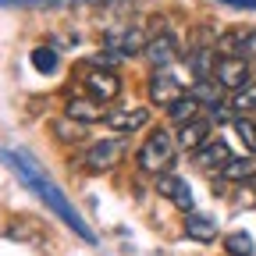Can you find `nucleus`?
<instances>
[{
    "label": "nucleus",
    "instance_id": "f257e3e1",
    "mask_svg": "<svg viewBox=\"0 0 256 256\" xmlns=\"http://www.w3.org/2000/svg\"><path fill=\"white\" fill-rule=\"evenodd\" d=\"M0 156H4V160H8V168H14V171H18V178H22L32 192H36L43 203H46V210H50V214H57V217H60V220L68 224V228H72L78 238H82V242H96L92 228L78 217V210L72 206V200H68V196H64V192L54 185V178H50V174L36 164V160L25 153V150H4Z\"/></svg>",
    "mask_w": 256,
    "mask_h": 256
},
{
    "label": "nucleus",
    "instance_id": "f3484780",
    "mask_svg": "<svg viewBox=\"0 0 256 256\" xmlns=\"http://www.w3.org/2000/svg\"><path fill=\"white\" fill-rule=\"evenodd\" d=\"M256 178V153L246 150L242 156H232L220 171V182H252Z\"/></svg>",
    "mask_w": 256,
    "mask_h": 256
},
{
    "label": "nucleus",
    "instance_id": "dca6fc26",
    "mask_svg": "<svg viewBox=\"0 0 256 256\" xmlns=\"http://www.w3.org/2000/svg\"><path fill=\"white\" fill-rule=\"evenodd\" d=\"M185 235L192 238V242H214L217 238V220L210 217V214H200V210H192V214H185Z\"/></svg>",
    "mask_w": 256,
    "mask_h": 256
},
{
    "label": "nucleus",
    "instance_id": "6ab92c4d",
    "mask_svg": "<svg viewBox=\"0 0 256 256\" xmlns=\"http://www.w3.org/2000/svg\"><path fill=\"white\" fill-rule=\"evenodd\" d=\"M192 96L200 100V107H210V110H217V107H224V96H220V86L214 82V78H200V82H192V89H188Z\"/></svg>",
    "mask_w": 256,
    "mask_h": 256
},
{
    "label": "nucleus",
    "instance_id": "1a4fd4ad",
    "mask_svg": "<svg viewBox=\"0 0 256 256\" xmlns=\"http://www.w3.org/2000/svg\"><path fill=\"white\" fill-rule=\"evenodd\" d=\"M153 68L160 72V68H168V64H174L178 60V40L171 36V32H156V36H150V43H146V54H142Z\"/></svg>",
    "mask_w": 256,
    "mask_h": 256
},
{
    "label": "nucleus",
    "instance_id": "a211bd4d",
    "mask_svg": "<svg viewBox=\"0 0 256 256\" xmlns=\"http://www.w3.org/2000/svg\"><path fill=\"white\" fill-rule=\"evenodd\" d=\"M107 4V0H0V8H92Z\"/></svg>",
    "mask_w": 256,
    "mask_h": 256
},
{
    "label": "nucleus",
    "instance_id": "a878e982",
    "mask_svg": "<svg viewBox=\"0 0 256 256\" xmlns=\"http://www.w3.org/2000/svg\"><path fill=\"white\" fill-rule=\"evenodd\" d=\"M228 8H246V11H256V0H220Z\"/></svg>",
    "mask_w": 256,
    "mask_h": 256
},
{
    "label": "nucleus",
    "instance_id": "aec40b11",
    "mask_svg": "<svg viewBox=\"0 0 256 256\" xmlns=\"http://www.w3.org/2000/svg\"><path fill=\"white\" fill-rule=\"evenodd\" d=\"M168 118H171L178 128H182V124H188V121H196V118H203V114H200V100H196L192 92H185L178 104H171V107H168Z\"/></svg>",
    "mask_w": 256,
    "mask_h": 256
},
{
    "label": "nucleus",
    "instance_id": "f03ea898",
    "mask_svg": "<svg viewBox=\"0 0 256 256\" xmlns=\"http://www.w3.org/2000/svg\"><path fill=\"white\" fill-rule=\"evenodd\" d=\"M136 164L142 174H168V168L174 164V139L164 132V128H156L150 132V139L136 150Z\"/></svg>",
    "mask_w": 256,
    "mask_h": 256
},
{
    "label": "nucleus",
    "instance_id": "2eb2a0df",
    "mask_svg": "<svg viewBox=\"0 0 256 256\" xmlns=\"http://www.w3.org/2000/svg\"><path fill=\"white\" fill-rule=\"evenodd\" d=\"M217 50L214 46H188V54H185V64H188V72L196 75V82L200 78H214V68H217Z\"/></svg>",
    "mask_w": 256,
    "mask_h": 256
},
{
    "label": "nucleus",
    "instance_id": "7ed1b4c3",
    "mask_svg": "<svg viewBox=\"0 0 256 256\" xmlns=\"http://www.w3.org/2000/svg\"><path fill=\"white\" fill-rule=\"evenodd\" d=\"M214 82L220 89H232V92L246 89L252 82V60H246V57H220L217 68H214Z\"/></svg>",
    "mask_w": 256,
    "mask_h": 256
},
{
    "label": "nucleus",
    "instance_id": "0eeeda50",
    "mask_svg": "<svg viewBox=\"0 0 256 256\" xmlns=\"http://www.w3.org/2000/svg\"><path fill=\"white\" fill-rule=\"evenodd\" d=\"M214 121L210 118H196V121H188V124H182L178 128V136H174V146L178 150H185V153H196V150H203L214 136Z\"/></svg>",
    "mask_w": 256,
    "mask_h": 256
},
{
    "label": "nucleus",
    "instance_id": "6e6552de",
    "mask_svg": "<svg viewBox=\"0 0 256 256\" xmlns=\"http://www.w3.org/2000/svg\"><path fill=\"white\" fill-rule=\"evenodd\" d=\"M82 86H86V92L92 96V100H100V104L118 100V92H121V78L114 72H96V68L82 75Z\"/></svg>",
    "mask_w": 256,
    "mask_h": 256
},
{
    "label": "nucleus",
    "instance_id": "39448f33",
    "mask_svg": "<svg viewBox=\"0 0 256 256\" xmlns=\"http://www.w3.org/2000/svg\"><path fill=\"white\" fill-rule=\"evenodd\" d=\"M146 92H150V104H153V107H164V110H168L171 104H178L182 96H185L182 82H178L168 68H160V72H153V75H150Z\"/></svg>",
    "mask_w": 256,
    "mask_h": 256
},
{
    "label": "nucleus",
    "instance_id": "393cba45",
    "mask_svg": "<svg viewBox=\"0 0 256 256\" xmlns=\"http://www.w3.org/2000/svg\"><path fill=\"white\" fill-rule=\"evenodd\" d=\"M232 128L238 132V139L246 142V150H252V153H256V118H249V114H238V118L232 121Z\"/></svg>",
    "mask_w": 256,
    "mask_h": 256
},
{
    "label": "nucleus",
    "instance_id": "b1692460",
    "mask_svg": "<svg viewBox=\"0 0 256 256\" xmlns=\"http://www.w3.org/2000/svg\"><path fill=\"white\" fill-rule=\"evenodd\" d=\"M224 252H228V256H252L256 246H252V238L246 232H232L228 238H224Z\"/></svg>",
    "mask_w": 256,
    "mask_h": 256
},
{
    "label": "nucleus",
    "instance_id": "4be33fe9",
    "mask_svg": "<svg viewBox=\"0 0 256 256\" xmlns=\"http://www.w3.org/2000/svg\"><path fill=\"white\" fill-rule=\"evenodd\" d=\"M28 60H32V68H36V72L54 75V72H57V64H60V54H57L54 46H36Z\"/></svg>",
    "mask_w": 256,
    "mask_h": 256
},
{
    "label": "nucleus",
    "instance_id": "20e7f679",
    "mask_svg": "<svg viewBox=\"0 0 256 256\" xmlns=\"http://www.w3.org/2000/svg\"><path fill=\"white\" fill-rule=\"evenodd\" d=\"M124 153V142L121 139H100V142H92L86 153H82V168L92 171V174H100V171H110L118 160Z\"/></svg>",
    "mask_w": 256,
    "mask_h": 256
},
{
    "label": "nucleus",
    "instance_id": "423d86ee",
    "mask_svg": "<svg viewBox=\"0 0 256 256\" xmlns=\"http://www.w3.org/2000/svg\"><path fill=\"white\" fill-rule=\"evenodd\" d=\"M217 46H220V57H246V60H256V28L235 25V28H228V32L217 40Z\"/></svg>",
    "mask_w": 256,
    "mask_h": 256
},
{
    "label": "nucleus",
    "instance_id": "4468645a",
    "mask_svg": "<svg viewBox=\"0 0 256 256\" xmlns=\"http://www.w3.org/2000/svg\"><path fill=\"white\" fill-rule=\"evenodd\" d=\"M150 121V110L146 107H124V110H114L107 114V128H114L118 136H132Z\"/></svg>",
    "mask_w": 256,
    "mask_h": 256
},
{
    "label": "nucleus",
    "instance_id": "412c9836",
    "mask_svg": "<svg viewBox=\"0 0 256 256\" xmlns=\"http://www.w3.org/2000/svg\"><path fill=\"white\" fill-rule=\"evenodd\" d=\"M50 128H54V136H57L60 142H82V139H86V124H78V121H72V118H57Z\"/></svg>",
    "mask_w": 256,
    "mask_h": 256
},
{
    "label": "nucleus",
    "instance_id": "9b49d317",
    "mask_svg": "<svg viewBox=\"0 0 256 256\" xmlns=\"http://www.w3.org/2000/svg\"><path fill=\"white\" fill-rule=\"evenodd\" d=\"M228 160H232V150L228 146H224L220 139H210L203 150H196V156H192V164H196L200 171H206V174H220L224 171V164H228Z\"/></svg>",
    "mask_w": 256,
    "mask_h": 256
},
{
    "label": "nucleus",
    "instance_id": "f8f14e48",
    "mask_svg": "<svg viewBox=\"0 0 256 256\" xmlns=\"http://www.w3.org/2000/svg\"><path fill=\"white\" fill-rule=\"evenodd\" d=\"M64 118H72L78 124H96V121H107V110L100 100H92V96H72L68 104H64Z\"/></svg>",
    "mask_w": 256,
    "mask_h": 256
},
{
    "label": "nucleus",
    "instance_id": "9d476101",
    "mask_svg": "<svg viewBox=\"0 0 256 256\" xmlns=\"http://www.w3.org/2000/svg\"><path fill=\"white\" fill-rule=\"evenodd\" d=\"M146 43H150V36L142 28H121V32H110L107 36V50H118L121 57H139V54H146Z\"/></svg>",
    "mask_w": 256,
    "mask_h": 256
},
{
    "label": "nucleus",
    "instance_id": "5701e85b",
    "mask_svg": "<svg viewBox=\"0 0 256 256\" xmlns=\"http://www.w3.org/2000/svg\"><path fill=\"white\" fill-rule=\"evenodd\" d=\"M232 110L235 114H256V82H249L246 89H238L235 96H232Z\"/></svg>",
    "mask_w": 256,
    "mask_h": 256
},
{
    "label": "nucleus",
    "instance_id": "ddd939ff",
    "mask_svg": "<svg viewBox=\"0 0 256 256\" xmlns=\"http://www.w3.org/2000/svg\"><path fill=\"white\" fill-rule=\"evenodd\" d=\"M156 192H160V196H168L178 210L192 214V188H188V182H182L178 174H160V178H156Z\"/></svg>",
    "mask_w": 256,
    "mask_h": 256
}]
</instances>
